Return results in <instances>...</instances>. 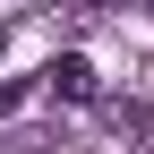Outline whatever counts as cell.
<instances>
[{
    "mask_svg": "<svg viewBox=\"0 0 154 154\" xmlns=\"http://www.w3.org/2000/svg\"><path fill=\"white\" fill-rule=\"evenodd\" d=\"M43 94H51V103H103V86H94V60L60 51V60L43 69Z\"/></svg>",
    "mask_w": 154,
    "mask_h": 154,
    "instance_id": "1",
    "label": "cell"
},
{
    "mask_svg": "<svg viewBox=\"0 0 154 154\" xmlns=\"http://www.w3.org/2000/svg\"><path fill=\"white\" fill-rule=\"evenodd\" d=\"M103 120H111V137H128V146L146 137V103L137 94H103Z\"/></svg>",
    "mask_w": 154,
    "mask_h": 154,
    "instance_id": "2",
    "label": "cell"
},
{
    "mask_svg": "<svg viewBox=\"0 0 154 154\" xmlns=\"http://www.w3.org/2000/svg\"><path fill=\"white\" fill-rule=\"evenodd\" d=\"M26 103V77H0V111H17Z\"/></svg>",
    "mask_w": 154,
    "mask_h": 154,
    "instance_id": "3",
    "label": "cell"
},
{
    "mask_svg": "<svg viewBox=\"0 0 154 154\" xmlns=\"http://www.w3.org/2000/svg\"><path fill=\"white\" fill-rule=\"evenodd\" d=\"M77 9H103V0H77Z\"/></svg>",
    "mask_w": 154,
    "mask_h": 154,
    "instance_id": "4",
    "label": "cell"
},
{
    "mask_svg": "<svg viewBox=\"0 0 154 154\" xmlns=\"http://www.w3.org/2000/svg\"><path fill=\"white\" fill-rule=\"evenodd\" d=\"M137 9H146V17H154V0H137Z\"/></svg>",
    "mask_w": 154,
    "mask_h": 154,
    "instance_id": "5",
    "label": "cell"
}]
</instances>
